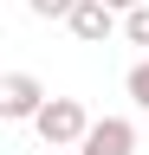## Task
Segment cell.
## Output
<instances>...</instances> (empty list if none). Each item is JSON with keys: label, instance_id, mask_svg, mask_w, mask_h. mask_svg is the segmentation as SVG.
Returning a JSON list of instances; mask_svg holds the SVG:
<instances>
[{"label": "cell", "instance_id": "obj_1", "mask_svg": "<svg viewBox=\"0 0 149 155\" xmlns=\"http://www.w3.org/2000/svg\"><path fill=\"white\" fill-rule=\"evenodd\" d=\"M32 129H39V142H52V149H78L84 129H91V116H84L78 97H46V110L32 116Z\"/></svg>", "mask_w": 149, "mask_h": 155}, {"label": "cell", "instance_id": "obj_3", "mask_svg": "<svg viewBox=\"0 0 149 155\" xmlns=\"http://www.w3.org/2000/svg\"><path fill=\"white\" fill-rule=\"evenodd\" d=\"M78 155H136V123L130 116H91Z\"/></svg>", "mask_w": 149, "mask_h": 155}, {"label": "cell", "instance_id": "obj_5", "mask_svg": "<svg viewBox=\"0 0 149 155\" xmlns=\"http://www.w3.org/2000/svg\"><path fill=\"white\" fill-rule=\"evenodd\" d=\"M123 91H130V104H136V110H149V58H136V65L123 71Z\"/></svg>", "mask_w": 149, "mask_h": 155}, {"label": "cell", "instance_id": "obj_9", "mask_svg": "<svg viewBox=\"0 0 149 155\" xmlns=\"http://www.w3.org/2000/svg\"><path fill=\"white\" fill-rule=\"evenodd\" d=\"M46 155H78V149H52V142H46Z\"/></svg>", "mask_w": 149, "mask_h": 155}, {"label": "cell", "instance_id": "obj_4", "mask_svg": "<svg viewBox=\"0 0 149 155\" xmlns=\"http://www.w3.org/2000/svg\"><path fill=\"white\" fill-rule=\"evenodd\" d=\"M65 26H71V39H84V45H104L123 19H117V7H110V0H78Z\"/></svg>", "mask_w": 149, "mask_h": 155}, {"label": "cell", "instance_id": "obj_2", "mask_svg": "<svg viewBox=\"0 0 149 155\" xmlns=\"http://www.w3.org/2000/svg\"><path fill=\"white\" fill-rule=\"evenodd\" d=\"M39 110H46V84L32 71H7L0 78V116L7 123H32Z\"/></svg>", "mask_w": 149, "mask_h": 155}, {"label": "cell", "instance_id": "obj_8", "mask_svg": "<svg viewBox=\"0 0 149 155\" xmlns=\"http://www.w3.org/2000/svg\"><path fill=\"white\" fill-rule=\"evenodd\" d=\"M110 7H117V13H130V7H143V0H110Z\"/></svg>", "mask_w": 149, "mask_h": 155}, {"label": "cell", "instance_id": "obj_7", "mask_svg": "<svg viewBox=\"0 0 149 155\" xmlns=\"http://www.w3.org/2000/svg\"><path fill=\"white\" fill-rule=\"evenodd\" d=\"M71 7H78V0H26L32 19H71Z\"/></svg>", "mask_w": 149, "mask_h": 155}, {"label": "cell", "instance_id": "obj_6", "mask_svg": "<svg viewBox=\"0 0 149 155\" xmlns=\"http://www.w3.org/2000/svg\"><path fill=\"white\" fill-rule=\"evenodd\" d=\"M123 39H130V45H143V52H149V0H143V7H130V13H123Z\"/></svg>", "mask_w": 149, "mask_h": 155}]
</instances>
